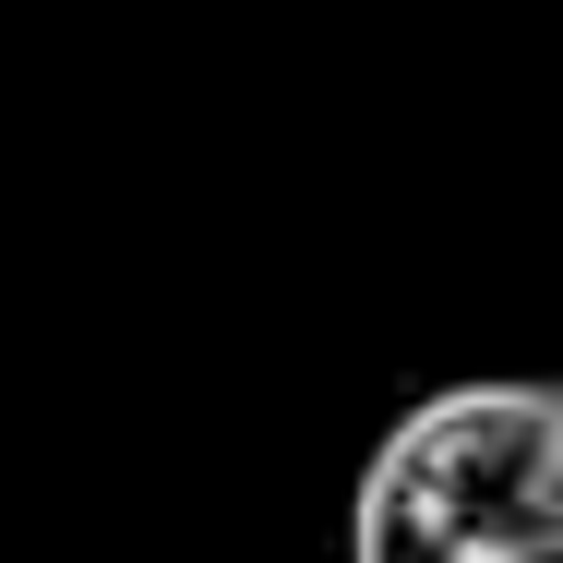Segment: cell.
I'll list each match as a JSON object with an SVG mask.
<instances>
[{"mask_svg":"<svg viewBox=\"0 0 563 563\" xmlns=\"http://www.w3.org/2000/svg\"><path fill=\"white\" fill-rule=\"evenodd\" d=\"M347 563H563V396L540 372L408 396L347 479Z\"/></svg>","mask_w":563,"mask_h":563,"instance_id":"1","label":"cell"}]
</instances>
